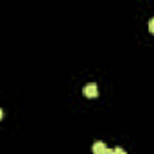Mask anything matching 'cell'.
<instances>
[{
  "instance_id": "6da1fadb",
  "label": "cell",
  "mask_w": 154,
  "mask_h": 154,
  "mask_svg": "<svg viewBox=\"0 0 154 154\" xmlns=\"http://www.w3.org/2000/svg\"><path fill=\"white\" fill-rule=\"evenodd\" d=\"M82 91H84V95H86V97H90V99H95V97L99 95V90H97V84H95V82L86 84Z\"/></svg>"
},
{
  "instance_id": "7a4b0ae2",
  "label": "cell",
  "mask_w": 154,
  "mask_h": 154,
  "mask_svg": "<svg viewBox=\"0 0 154 154\" xmlns=\"http://www.w3.org/2000/svg\"><path fill=\"white\" fill-rule=\"evenodd\" d=\"M91 149H93V154H106L108 151H109V149L106 147V143H104V142H95Z\"/></svg>"
},
{
  "instance_id": "3957f363",
  "label": "cell",
  "mask_w": 154,
  "mask_h": 154,
  "mask_svg": "<svg viewBox=\"0 0 154 154\" xmlns=\"http://www.w3.org/2000/svg\"><path fill=\"white\" fill-rule=\"evenodd\" d=\"M113 154H127L122 147H116V149H113Z\"/></svg>"
},
{
  "instance_id": "277c9868",
  "label": "cell",
  "mask_w": 154,
  "mask_h": 154,
  "mask_svg": "<svg viewBox=\"0 0 154 154\" xmlns=\"http://www.w3.org/2000/svg\"><path fill=\"white\" fill-rule=\"evenodd\" d=\"M149 31L154 34V18H152V20H149Z\"/></svg>"
},
{
  "instance_id": "5b68a950",
  "label": "cell",
  "mask_w": 154,
  "mask_h": 154,
  "mask_svg": "<svg viewBox=\"0 0 154 154\" xmlns=\"http://www.w3.org/2000/svg\"><path fill=\"white\" fill-rule=\"evenodd\" d=\"M2 116H4V111H2V109H0V120H2Z\"/></svg>"
},
{
  "instance_id": "8992f818",
  "label": "cell",
  "mask_w": 154,
  "mask_h": 154,
  "mask_svg": "<svg viewBox=\"0 0 154 154\" xmlns=\"http://www.w3.org/2000/svg\"><path fill=\"white\" fill-rule=\"evenodd\" d=\"M106 154H113V149H111V151H108V152H106Z\"/></svg>"
}]
</instances>
